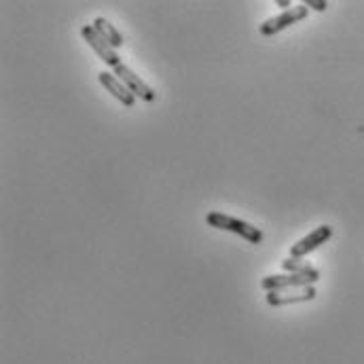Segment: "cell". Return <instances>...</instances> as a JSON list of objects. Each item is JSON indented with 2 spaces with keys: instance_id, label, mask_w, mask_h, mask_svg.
<instances>
[{
  "instance_id": "obj_10",
  "label": "cell",
  "mask_w": 364,
  "mask_h": 364,
  "mask_svg": "<svg viewBox=\"0 0 364 364\" xmlns=\"http://www.w3.org/2000/svg\"><path fill=\"white\" fill-rule=\"evenodd\" d=\"M309 265H303L301 258H293V256H288L286 260H282V269L288 271V274H297V271H303L307 269Z\"/></svg>"
},
{
  "instance_id": "obj_3",
  "label": "cell",
  "mask_w": 364,
  "mask_h": 364,
  "mask_svg": "<svg viewBox=\"0 0 364 364\" xmlns=\"http://www.w3.org/2000/svg\"><path fill=\"white\" fill-rule=\"evenodd\" d=\"M309 9L301 3V5H295L293 9H288V11H282L280 15L271 17V19H267L265 23H260V34L263 36H274L290 26H295V23L303 21L307 17Z\"/></svg>"
},
{
  "instance_id": "obj_6",
  "label": "cell",
  "mask_w": 364,
  "mask_h": 364,
  "mask_svg": "<svg viewBox=\"0 0 364 364\" xmlns=\"http://www.w3.org/2000/svg\"><path fill=\"white\" fill-rule=\"evenodd\" d=\"M330 235H332V227H328V225H322L318 229H313L309 235L301 237L297 244H293V248H290V256H293V258L307 256L309 252L318 250L322 244H326V241L330 239Z\"/></svg>"
},
{
  "instance_id": "obj_4",
  "label": "cell",
  "mask_w": 364,
  "mask_h": 364,
  "mask_svg": "<svg viewBox=\"0 0 364 364\" xmlns=\"http://www.w3.org/2000/svg\"><path fill=\"white\" fill-rule=\"evenodd\" d=\"M81 36L87 40V45L95 51V56H98L106 66H110V68L121 66V58L117 56L114 47H112L110 43H106V40L98 34V30L93 28V23H87V26L81 28Z\"/></svg>"
},
{
  "instance_id": "obj_5",
  "label": "cell",
  "mask_w": 364,
  "mask_h": 364,
  "mask_svg": "<svg viewBox=\"0 0 364 364\" xmlns=\"http://www.w3.org/2000/svg\"><path fill=\"white\" fill-rule=\"evenodd\" d=\"M315 295H318V293H315L313 286L299 288L297 293H295L293 288H286V290H274V293H267L265 301H267V305H271V307H284V305H295V303L313 301Z\"/></svg>"
},
{
  "instance_id": "obj_11",
  "label": "cell",
  "mask_w": 364,
  "mask_h": 364,
  "mask_svg": "<svg viewBox=\"0 0 364 364\" xmlns=\"http://www.w3.org/2000/svg\"><path fill=\"white\" fill-rule=\"evenodd\" d=\"M303 5H305L307 9H313V11H326V7H328L326 0H305Z\"/></svg>"
},
{
  "instance_id": "obj_2",
  "label": "cell",
  "mask_w": 364,
  "mask_h": 364,
  "mask_svg": "<svg viewBox=\"0 0 364 364\" xmlns=\"http://www.w3.org/2000/svg\"><path fill=\"white\" fill-rule=\"evenodd\" d=\"M320 280V271L313 269L309 265L307 269L297 271V274H282V276H267L260 280V286L267 293H274V290H286V288H305L313 286Z\"/></svg>"
},
{
  "instance_id": "obj_1",
  "label": "cell",
  "mask_w": 364,
  "mask_h": 364,
  "mask_svg": "<svg viewBox=\"0 0 364 364\" xmlns=\"http://www.w3.org/2000/svg\"><path fill=\"white\" fill-rule=\"evenodd\" d=\"M206 223L214 229H221V231H229V233H235L239 237H244L250 244H260L263 241V231L252 227L250 223L246 221H239L235 216H229V214H223V212H208L206 216Z\"/></svg>"
},
{
  "instance_id": "obj_7",
  "label": "cell",
  "mask_w": 364,
  "mask_h": 364,
  "mask_svg": "<svg viewBox=\"0 0 364 364\" xmlns=\"http://www.w3.org/2000/svg\"><path fill=\"white\" fill-rule=\"evenodd\" d=\"M114 75L119 81H123V85L136 95V98L144 100V102H153L155 100V89H151L147 83H144L132 68H128L125 64H121L114 68Z\"/></svg>"
},
{
  "instance_id": "obj_9",
  "label": "cell",
  "mask_w": 364,
  "mask_h": 364,
  "mask_svg": "<svg viewBox=\"0 0 364 364\" xmlns=\"http://www.w3.org/2000/svg\"><path fill=\"white\" fill-rule=\"evenodd\" d=\"M93 28L98 30V34H100L106 43H110V45L114 47V49H117V47L123 45V36H121V32L112 26V23H110L108 19H104V17H95Z\"/></svg>"
},
{
  "instance_id": "obj_8",
  "label": "cell",
  "mask_w": 364,
  "mask_h": 364,
  "mask_svg": "<svg viewBox=\"0 0 364 364\" xmlns=\"http://www.w3.org/2000/svg\"><path fill=\"white\" fill-rule=\"evenodd\" d=\"M98 81H100V85H102L106 91H110L112 98H117L123 106L132 108V106L136 104V95L123 85V81H119V79L114 77V72H100Z\"/></svg>"
}]
</instances>
